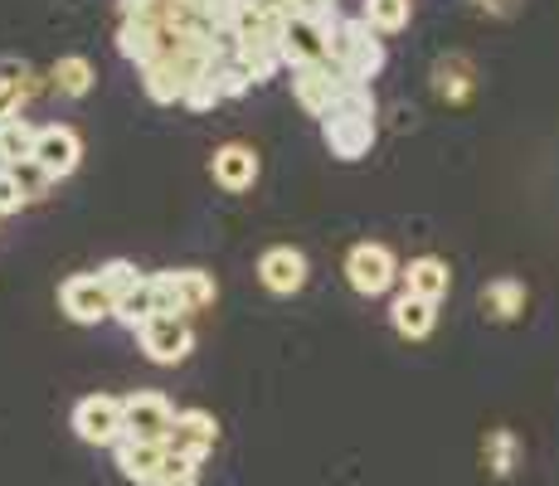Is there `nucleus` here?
<instances>
[{
	"mask_svg": "<svg viewBox=\"0 0 559 486\" xmlns=\"http://www.w3.org/2000/svg\"><path fill=\"white\" fill-rule=\"evenodd\" d=\"M93 63L83 59V54H63V59H53V69H49V88L53 93H63V97H88L93 88Z\"/></svg>",
	"mask_w": 559,
	"mask_h": 486,
	"instance_id": "21",
	"label": "nucleus"
},
{
	"mask_svg": "<svg viewBox=\"0 0 559 486\" xmlns=\"http://www.w3.org/2000/svg\"><path fill=\"white\" fill-rule=\"evenodd\" d=\"M481 458H487V472H491V477H511V472H515V458H521V442H515L511 428H491L487 442H481Z\"/></svg>",
	"mask_w": 559,
	"mask_h": 486,
	"instance_id": "24",
	"label": "nucleus"
},
{
	"mask_svg": "<svg viewBox=\"0 0 559 486\" xmlns=\"http://www.w3.org/2000/svg\"><path fill=\"white\" fill-rule=\"evenodd\" d=\"M98 283L107 287V297H127L136 283H142V273H136V263H127V258H112V263H103L98 268Z\"/></svg>",
	"mask_w": 559,
	"mask_h": 486,
	"instance_id": "26",
	"label": "nucleus"
},
{
	"mask_svg": "<svg viewBox=\"0 0 559 486\" xmlns=\"http://www.w3.org/2000/svg\"><path fill=\"white\" fill-rule=\"evenodd\" d=\"M326 63L336 69L341 83H360V88H370V79L384 69V39L374 35L360 15H346V20L331 25Z\"/></svg>",
	"mask_w": 559,
	"mask_h": 486,
	"instance_id": "2",
	"label": "nucleus"
},
{
	"mask_svg": "<svg viewBox=\"0 0 559 486\" xmlns=\"http://www.w3.org/2000/svg\"><path fill=\"white\" fill-rule=\"evenodd\" d=\"M142 88H146V97H152V103L176 107L180 97H186L190 79H186V69H180V63L170 59V54H160L156 63H146V69H142Z\"/></svg>",
	"mask_w": 559,
	"mask_h": 486,
	"instance_id": "19",
	"label": "nucleus"
},
{
	"mask_svg": "<svg viewBox=\"0 0 559 486\" xmlns=\"http://www.w3.org/2000/svg\"><path fill=\"white\" fill-rule=\"evenodd\" d=\"M112 458H117V467H122L127 482L156 486L160 467H166V442H142V438H127L122 434V438L112 442Z\"/></svg>",
	"mask_w": 559,
	"mask_h": 486,
	"instance_id": "15",
	"label": "nucleus"
},
{
	"mask_svg": "<svg viewBox=\"0 0 559 486\" xmlns=\"http://www.w3.org/2000/svg\"><path fill=\"white\" fill-rule=\"evenodd\" d=\"M29 151H35V127H29L25 117H10V122H0V166H5V170L25 166Z\"/></svg>",
	"mask_w": 559,
	"mask_h": 486,
	"instance_id": "22",
	"label": "nucleus"
},
{
	"mask_svg": "<svg viewBox=\"0 0 559 486\" xmlns=\"http://www.w3.org/2000/svg\"><path fill=\"white\" fill-rule=\"evenodd\" d=\"M146 292H152V317H190V311L214 307L219 283L204 268H170V273L146 277Z\"/></svg>",
	"mask_w": 559,
	"mask_h": 486,
	"instance_id": "3",
	"label": "nucleus"
},
{
	"mask_svg": "<svg viewBox=\"0 0 559 486\" xmlns=\"http://www.w3.org/2000/svg\"><path fill=\"white\" fill-rule=\"evenodd\" d=\"M83 161V142L73 127L53 122V127H35V151H29V166L39 170L45 180H63L73 176Z\"/></svg>",
	"mask_w": 559,
	"mask_h": 486,
	"instance_id": "5",
	"label": "nucleus"
},
{
	"mask_svg": "<svg viewBox=\"0 0 559 486\" xmlns=\"http://www.w3.org/2000/svg\"><path fill=\"white\" fill-rule=\"evenodd\" d=\"M472 88H477V63H472L467 54H443V59L433 63V93L443 97V103H467Z\"/></svg>",
	"mask_w": 559,
	"mask_h": 486,
	"instance_id": "17",
	"label": "nucleus"
},
{
	"mask_svg": "<svg viewBox=\"0 0 559 486\" xmlns=\"http://www.w3.org/2000/svg\"><path fill=\"white\" fill-rule=\"evenodd\" d=\"M59 307L69 321H79V327H98V321L112 317V297H107V287L98 283V273H73L69 283L59 287Z\"/></svg>",
	"mask_w": 559,
	"mask_h": 486,
	"instance_id": "10",
	"label": "nucleus"
},
{
	"mask_svg": "<svg viewBox=\"0 0 559 486\" xmlns=\"http://www.w3.org/2000/svg\"><path fill=\"white\" fill-rule=\"evenodd\" d=\"M293 5V15H302V20H317V25H336V0H287Z\"/></svg>",
	"mask_w": 559,
	"mask_h": 486,
	"instance_id": "31",
	"label": "nucleus"
},
{
	"mask_svg": "<svg viewBox=\"0 0 559 486\" xmlns=\"http://www.w3.org/2000/svg\"><path fill=\"white\" fill-rule=\"evenodd\" d=\"M249 10L258 20H273V25H283V20L293 15V5H287V0H249Z\"/></svg>",
	"mask_w": 559,
	"mask_h": 486,
	"instance_id": "32",
	"label": "nucleus"
},
{
	"mask_svg": "<svg viewBox=\"0 0 559 486\" xmlns=\"http://www.w3.org/2000/svg\"><path fill=\"white\" fill-rule=\"evenodd\" d=\"M25 200L29 194H25V186H20V176L0 166V214H20L25 210Z\"/></svg>",
	"mask_w": 559,
	"mask_h": 486,
	"instance_id": "30",
	"label": "nucleus"
},
{
	"mask_svg": "<svg viewBox=\"0 0 559 486\" xmlns=\"http://www.w3.org/2000/svg\"><path fill=\"white\" fill-rule=\"evenodd\" d=\"M29 93H35V83H29V69L20 73V79H5V73H0V122L20 117V107H25Z\"/></svg>",
	"mask_w": 559,
	"mask_h": 486,
	"instance_id": "27",
	"label": "nucleus"
},
{
	"mask_svg": "<svg viewBox=\"0 0 559 486\" xmlns=\"http://www.w3.org/2000/svg\"><path fill=\"white\" fill-rule=\"evenodd\" d=\"M258 170H263V166H258V151H253V146H243V142L219 146V151H214V161H210L214 186L229 190V194L253 190V186H258Z\"/></svg>",
	"mask_w": 559,
	"mask_h": 486,
	"instance_id": "14",
	"label": "nucleus"
},
{
	"mask_svg": "<svg viewBox=\"0 0 559 486\" xmlns=\"http://www.w3.org/2000/svg\"><path fill=\"white\" fill-rule=\"evenodd\" d=\"M374 93L360 88V83H346L341 97L331 103V112L321 117V142L336 161H360L370 156L374 137H380V122H374Z\"/></svg>",
	"mask_w": 559,
	"mask_h": 486,
	"instance_id": "1",
	"label": "nucleus"
},
{
	"mask_svg": "<svg viewBox=\"0 0 559 486\" xmlns=\"http://www.w3.org/2000/svg\"><path fill=\"white\" fill-rule=\"evenodd\" d=\"M400 277H404V292H414V297H424V301H443L448 292H453V273H448V263L433 253L414 258L408 273H400Z\"/></svg>",
	"mask_w": 559,
	"mask_h": 486,
	"instance_id": "18",
	"label": "nucleus"
},
{
	"mask_svg": "<svg viewBox=\"0 0 559 486\" xmlns=\"http://www.w3.org/2000/svg\"><path fill=\"white\" fill-rule=\"evenodd\" d=\"M341 88H346V83L336 79L331 63H302V69H293V97L307 117H326L331 103L341 97Z\"/></svg>",
	"mask_w": 559,
	"mask_h": 486,
	"instance_id": "12",
	"label": "nucleus"
},
{
	"mask_svg": "<svg viewBox=\"0 0 559 486\" xmlns=\"http://www.w3.org/2000/svg\"><path fill=\"white\" fill-rule=\"evenodd\" d=\"M73 434L93 448H112L117 438L127 434L122 428V399L117 394H88L73 404Z\"/></svg>",
	"mask_w": 559,
	"mask_h": 486,
	"instance_id": "7",
	"label": "nucleus"
},
{
	"mask_svg": "<svg viewBox=\"0 0 559 486\" xmlns=\"http://www.w3.org/2000/svg\"><path fill=\"white\" fill-rule=\"evenodd\" d=\"M214 442H219V424H214V414H204V408H180L176 424H170V438H166V452L170 458H186V462H200L214 452Z\"/></svg>",
	"mask_w": 559,
	"mask_h": 486,
	"instance_id": "9",
	"label": "nucleus"
},
{
	"mask_svg": "<svg viewBox=\"0 0 559 486\" xmlns=\"http://www.w3.org/2000/svg\"><path fill=\"white\" fill-rule=\"evenodd\" d=\"M408 15H414L408 0H365L360 20L374 29V35H400V29H408Z\"/></svg>",
	"mask_w": 559,
	"mask_h": 486,
	"instance_id": "23",
	"label": "nucleus"
},
{
	"mask_svg": "<svg viewBox=\"0 0 559 486\" xmlns=\"http://www.w3.org/2000/svg\"><path fill=\"white\" fill-rule=\"evenodd\" d=\"M477 307L487 321H515L525 311V283H515V277H497V283H487L477 292Z\"/></svg>",
	"mask_w": 559,
	"mask_h": 486,
	"instance_id": "20",
	"label": "nucleus"
},
{
	"mask_svg": "<svg viewBox=\"0 0 559 486\" xmlns=\"http://www.w3.org/2000/svg\"><path fill=\"white\" fill-rule=\"evenodd\" d=\"M156 486H200V467H195V462L170 458V452H166V467H160Z\"/></svg>",
	"mask_w": 559,
	"mask_h": 486,
	"instance_id": "29",
	"label": "nucleus"
},
{
	"mask_svg": "<svg viewBox=\"0 0 559 486\" xmlns=\"http://www.w3.org/2000/svg\"><path fill=\"white\" fill-rule=\"evenodd\" d=\"M170 424H176V408H170L166 394L156 389H132L122 399V428L127 438H142V442H166Z\"/></svg>",
	"mask_w": 559,
	"mask_h": 486,
	"instance_id": "6",
	"label": "nucleus"
},
{
	"mask_svg": "<svg viewBox=\"0 0 559 486\" xmlns=\"http://www.w3.org/2000/svg\"><path fill=\"white\" fill-rule=\"evenodd\" d=\"M136 336H142L146 360H156V365H180L195 351V331H190L186 317H152L136 327Z\"/></svg>",
	"mask_w": 559,
	"mask_h": 486,
	"instance_id": "8",
	"label": "nucleus"
},
{
	"mask_svg": "<svg viewBox=\"0 0 559 486\" xmlns=\"http://www.w3.org/2000/svg\"><path fill=\"white\" fill-rule=\"evenodd\" d=\"M390 321H394V331H400L404 341H428L433 336V327H438V301H424V297H414V292H400L394 307H390Z\"/></svg>",
	"mask_w": 559,
	"mask_h": 486,
	"instance_id": "16",
	"label": "nucleus"
},
{
	"mask_svg": "<svg viewBox=\"0 0 559 486\" xmlns=\"http://www.w3.org/2000/svg\"><path fill=\"white\" fill-rule=\"evenodd\" d=\"M326 39H331V25H317V20H302V15H287L283 20V63L302 69V63H326Z\"/></svg>",
	"mask_w": 559,
	"mask_h": 486,
	"instance_id": "13",
	"label": "nucleus"
},
{
	"mask_svg": "<svg viewBox=\"0 0 559 486\" xmlns=\"http://www.w3.org/2000/svg\"><path fill=\"white\" fill-rule=\"evenodd\" d=\"M394 277H400V263H394L390 244L365 239L346 253V283H350V292H360V297H384V292L394 287Z\"/></svg>",
	"mask_w": 559,
	"mask_h": 486,
	"instance_id": "4",
	"label": "nucleus"
},
{
	"mask_svg": "<svg viewBox=\"0 0 559 486\" xmlns=\"http://www.w3.org/2000/svg\"><path fill=\"white\" fill-rule=\"evenodd\" d=\"M112 317L122 321V327H132V331L142 327V321H152V292H146V277L132 292H127V297L112 301Z\"/></svg>",
	"mask_w": 559,
	"mask_h": 486,
	"instance_id": "25",
	"label": "nucleus"
},
{
	"mask_svg": "<svg viewBox=\"0 0 559 486\" xmlns=\"http://www.w3.org/2000/svg\"><path fill=\"white\" fill-rule=\"evenodd\" d=\"M180 103H186L190 112H210V107H219V103H224V97H219V88H214V79H210V69H204L200 79L190 83V88H186V97H180Z\"/></svg>",
	"mask_w": 559,
	"mask_h": 486,
	"instance_id": "28",
	"label": "nucleus"
},
{
	"mask_svg": "<svg viewBox=\"0 0 559 486\" xmlns=\"http://www.w3.org/2000/svg\"><path fill=\"white\" fill-rule=\"evenodd\" d=\"M258 283H263L273 297H293V292L307 287V253L293 244H273L263 258H258Z\"/></svg>",
	"mask_w": 559,
	"mask_h": 486,
	"instance_id": "11",
	"label": "nucleus"
}]
</instances>
